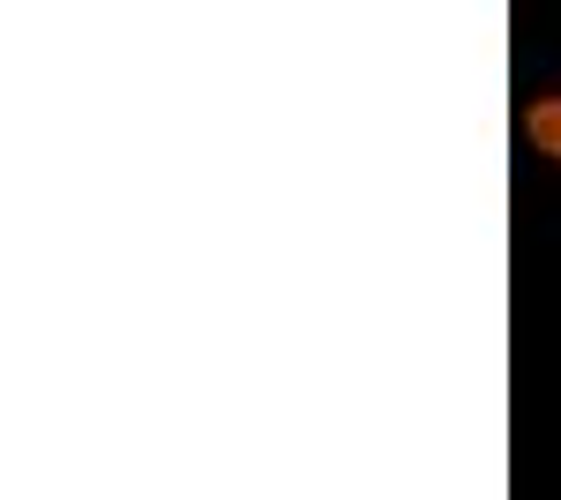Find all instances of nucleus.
Returning a JSON list of instances; mask_svg holds the SVG:
<instances>
[{
	"instance_id": "f257e3e1",
	"label": "nucleus",
	"mask_w": 561,
	"mask_h": 500,
	"mask_svg": "<svg viewBox=\"0 0 561 500\" xmlns=\"http://www.w3.org/2000/svg\"><path fill=\"white\" fill-rule=\"evenodd\" d=\"M524 127H531V150L561 158V97H539V105L524 113Z\"/></svg>"
}]
</instances>
